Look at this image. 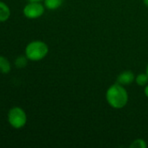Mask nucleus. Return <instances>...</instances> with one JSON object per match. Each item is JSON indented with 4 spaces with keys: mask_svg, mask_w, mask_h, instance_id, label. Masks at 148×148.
Here are the masks:
<instances>
[{
    "mask_svg": "<svg viewBox=\"0 0 148 148\" xmlns=\"http://www.w3.org/2000/svg\"><path fill=\"white\" fill-rule=\"evenodd\" d=\"M44 12V8L39 2H31L24 8V16L31 19H35L41 16Z\"/></svg>",
    "mask_w": 148,
    "mask_h": 148,
    "instance_id": "obj_4",
    "label": "nucleus"
},
{
    "mask_svg": "<svg viewBox=\"0 0 148 148\" xmlns=\"http://www.w3.org/2000/svg\"><path fill=\"white\" fill-rule=\"evenodd\" d=\"M130 147H134V148H146L147 147V143H146V141L144 140H141V139H139V140H134L132 144H131V146H130Z\"/></svg>",
    "mask_w": 148,
    "mask_h": 148,
    "instance_id": "obj_11",
    "label": "nucleus"
},
{
    "mask_svg": "<svg viewBox=\"0 0 148 148\" xmlns=\"http://www.w3.org/2000/svg\"><path fill=\"white\" fill-rule=\"evenodd\" d=\"M27 56H18L16 61H15V65L17 68H19V69H22V68H24L26 65H27Z\"/></svg>",
    "mask_w": 148,
    "mask_h": 148,
    "instance_id": "obj_9",
    "label": "nucleus"
},
{
    "mask_svg": "<svg viewBox=\"0 0 148 148\" xmlns=\"http://www.w3.org/2000/svg\"><path fill=\"white\" fill-rule=\"evenodd\" d=\"M64 0H44V4L49 10H56L59 8Z\"/></svg>",
    "mask_w": 148,
    "mask_h": 148,
    "instance_id": "obj_8",
    "label": "nucleus"
},
{
    "mask_svg": "<svg viewBox=\"0 0 148 148\" xmlns=\"http://www.w3.org/2000/svg\"><path fill=\"white\" fill-rule=\"evenodd\" d=\"M8 121L14 128H21L26 124L27 117L25 112L20 108H13L10 110L8 114Z\"/></svg>",
    "mask_w": 148,
    "mask_h": 148,
    "instance_id": "obj_3",
    "label": "nucleus"
},
{
    "mask_svg": "<svg viewBox=\"0 0 148 148\" xmlns=\"http://www.w3.org/2000/svg\"><path fill=\"white\" fill-rule=\"evenodd\" d=\"M10 15V10L9 7L3 2L0 1V22L6 21Z\"/></svg>",
    "mask_w": 148,
    "mask_h": 148,
    "instance_id": "obj_6",
    "label": "nucleus"
},
{
    "mask_svg": "<svg viewBox=\"0 0 148 148\" xmlns=\"http://www.w3.org/2000/svg\"><path fill=\"white\" fill-rule=\"evenodd\" d=\"M135 81L138 85L140 86H146L148 82V75L147 74H140L136 78Z\"/></svg>",
    "mask_w": 148,
    "mask_h": 148,
    "instance_id": "obj_10",
    "label": "nucleus"
},
{
    "mask_svg": "<svg viewBox=\"0 0 148 148\" xmlns=\"http://www.w3.org/2000/svg\"><path fill=\"white\" fill-rule=\"evenodd\" d=\"M106 100L113 108H123L128 101V94L120 83L112 85L106 92Z\"/></svg>",
    "mask_w": 148,
    "mask_h": 148,
    "instance_id": "obj_1",
    "label": "nucleus"
},
{
    "mask_svg": "<svg viewBox=\"0 0 148 148\" xmlns=\"http://www.w3.org/2000/svg\"><path fill=\"white\" fill-rule=\"evenodd\" d=\"M30 2H40V1H42V0H29Z\"/></svg>",
    "mask_w": 148,
    "mask_h": 148,
    "instance_id": "obj_13",
    "label": "nucleus"
},
{
    "mask_svg": "<svg viewBox=\"0 0 148 148\" xmlns=\"http://www.w3.org/2000/svg\"><path fill=\"white\" fill-rule=\"evenodd\" d=\"M145 95H146V96L148 97V85L146 86V88H145Z\"/></svg>",
    "mask_w": 148,
    "mask_h": 148,
    "instance_id": "obj_12",
    "label": "nucleus"
},
{
    "mask_svg": "<svg viewBox=\"0 0 148 148\" xmlns=\"http://www.w3.org/2000/svg\"><path fill=\"white\" fill-rule=\"evenodd\" d=\"M135 80L133 73L130 70L122 72L117 78V82L121 85H129Z\"/></svg>",
    "mask_w": 148,
    "mask_h": 148,
    "instance_id": "obj_5",
    "label": "nucleus"
},
{
    "mask_svg": "<svg viewBox=\"0 0 148 148\" xmlns=\"http://www.w3.org/2000/svg\"><path fill=\"white\" fill-rule=\"evenodd\" d=\"M48 53V46L41 41L30 42L25 49V55L29 60L39 61L45 57Z\"/></svg>",
    "mask_w": 148,
    "mask_h": 148,
    "instance_id": "obj_2",
    "label": "nucleus"
},
{
    "mask_svg": "<svg viewBox=\"0 0 148 148\" xmlns=\"http://www.w3.org/2000/svg\"><path fill=\"white\" fill-rule=\"evenodd\" d=\"M10 70V62L3 56H0V72L3 74H8Z\"/></svg>",
    "mask_w": 148,
    "mask_h": 148,
    "instance_id": "obj_7",
    "label": "nucleus"
},
{
    "mask_svg": "<svg viewBox=\"0 0 148 148\" xmlns=\"http://www.w3.org/2000/svg\"><path fill=\"white\" fill-rule=\"evenodd\" d=\"M144 3L147 6H148V0H144Z\"/></svg>",
    "mask_w": 148,
    "mask_h": 148,
    "instance_id": "obj_14",
    "label": "nucleus"
},
{
    "mask_svg": "<svg viewBox=\"0 0 148 148\" xmlns=\"http://www.w3.org/2000/svg\"><path fill=\"white\" fill-rule=\"evenodd\" d=\"M147 75H148V65H147Z\"/></svg>",
    "mask_w": 148,
    "mask_h": 148,
    "instance_id": "obj_15",
    "label": "nucleus"
}]
</instances>
